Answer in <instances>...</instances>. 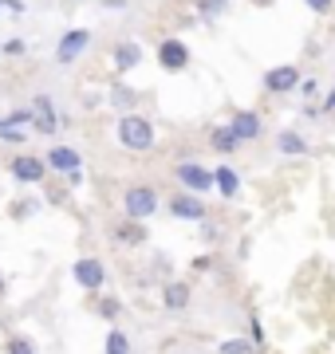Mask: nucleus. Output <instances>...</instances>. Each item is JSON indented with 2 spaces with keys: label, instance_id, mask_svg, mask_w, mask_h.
I'll return each instance as SVG.
<instances>
[{
  "label": "nucleus",
  "instance_id": "35",
  "mask_svg": "<svg viewBox=\"0 0 335 354\" xmlns=\"http://www.w3.org/2000/svg\"><path fill=\"white\" fill-rule=\"evenodd\" d=\"M209 264H213V256H197V260H194V268H197V272H206Z\"/></svg>",
  "mask_w": 335,
  "mask_h": 354
},
{
  "label": "nucleus",
  "instance_id": "15",
  "mask_svg": "<svg viewBox=\"0 0 335 354\" xmlns=\"http://www.w3.org/2000/svg\"><path fill=\"white\" fill-rule=\"evenodd\" d=\"M115 241H118V244H130V248H134V244L146 241V228H142L138 221H118V225H115Z\"/></svg>",
  "mask_w": 335,
  "mask_h": 354
},
{
  "label": "nucleus",
  "instance_id": "21",
  "mask_svg": "<svg viewBox=\"0 0 335 354\" xmlns=\"http://www.w3.org/2000/svg\"><path fill=\"white\" fill-rule=\"evenodd\" d=\"M32 127H36L39 134H55V130H60V114H32Z\"/></svg>",
  "mask_w": 335,
  "mask_h": 354
},
{
  "label": "nucleus",
  "instance_id": "32",
  "mask_svg": "<svg viewBox=\"0 0 335 354\" xmlns=\"http://www.w3.org/2000/svg\"><path fill=\"white\" fill-rule=\"evenodd\" d=\"M304 4H308L311 12H320V16H327V12H332V4H335V0H304Z\"/></svg>",
  "mask_w": 335,
  "mask_h": 354
},
{
  "label": "nucleus",
  "instance_id": "24",
  "mask_svg": "<svg viewBox=\"0 0 335 354\" xmlns=\"http://www.w3.org/2000/svg\"><path fill=\"white\" fill-rule=\"evenodd\" d=\"M253 351V342L248 339H229V342H221V354H248Z\"/></svg>",
  "mask_w": 335,
  "mask_h": 354
},
{
  "label": "nucleus",
  "instance_id": "17",
  "mask_svg": "<svg viewBox=\"0 0 335 354\" xmlns=\"http://www.w3.org/2000/svg\"><path fill=\"white\" fill-rule=\"evenodd\" d=\"M209 146H213L217 153H233L237 146H241V142L233 138V130H229V127H217L213 134H209Z\"/></svg>",
  "mask_w": 335,
  "mask_h": 354
},
{
  "label": "nucleus",
  "instance_id": "7",
  "mask_svg": "<svg viewBox=\"0 0 335 354\" xmlns=\"http://www.w3.org/2000/svg\"><path fill=\"white\" fill-rule=\"evenodd\" d=\"M103 260H95V256H83V260H75V283L79 288H87V291H99L103 288Z\"/></svg>",
  "mask_w": 335,
  "mask_h": 354
},
{
  "label": "nucleus",
  "instance_id": "3",
  "mask_svg": "<svg viewBox=\"0 0 335 354\" xmlns=\"http://www.w3.org/2000/svg\"><path fill=\"white\" fill-rule=\"evenodd\" d=\"M174 177H178L194 197L197 193H206V189H213V174H209L206 165H197V162H181L178 169H174Z\"/></svg>",
  "mask_w": 335,
  "mask_h": 354
},
{
  "label": "nucleus",
  "instance_id": "10",
  "mask_svg": "<svg viewBox=\"0 0 335 354\" xmlns=\"http://www.w3.org/2000/svg\"><path fill=\"white\" fill-rule=\"evenodd\" d=\"M91 44V32H83V28H71L64 39H60V48H55V59L60 64H71V59H79V51Z\"/></svg>",
  "mask_w": 335,
  "mask_h": 354
},
{
  "label": "nucleus",
  "instance_id": "27",
  "mask_svg": "<svg viewBox=\"0 0 335 354\" xmlns=\"http://www.w3.org/2000/svg\"><path fill=\"white\" fill-rule=\"evenodd\" d=\"M0 138L8 142V146H24V130H16V127H0Z\"/></svg>",
  "mask_w": 335,
  "mask_h": 354
},
{
  "label": "nucleus",
  "instance_id": "30",
  "mask_svg": "<svg viewBox=\"0 0 335 354\" xmlns=\"http://www.w3.org/2000/svg\"><path fill=\"white\" fill-rule=\"evenodd\" d=\"M300 95H304L308 102H316V95H320V83H316V79H300Z\"/></svg>",
  "mask_w": 335,
  "mask_h": 354
},
{
  "label": "nucleus",
  "instance_id": "5",
  "mask_svg": "<svg viewBox=\"0 0 335 354\" xmlns=\"http://www.w3.org/2000/svg\"><path fill=\"white\" fill-rule=\"evenodd\" d=\"M229 130H233V138L237 142H257L260 134H264V122H260L257 111H237L233 114V122H229Z\"/></svg>",
  "mask_w": 335,
  "mask_h": 354
},
{
  "label": "nucleus",
  "instance_id": "19",
  "mask_svg": "<svg viewBox=\"0 0 335 354\" xmlns=\"http://www.w3.org/2000/svg\"><path fill=\"white\" fill-rule=\"evenodd\" d=\"M0 127H16V130H24V127H32V106H20V111H12V114H4V118H0Z\"/></svg>",
  "mask_w": 335,
  "mask_h": 354
},
{
  "label": "nucleus",
  "instance_id": "20",
  "mask_svg": "<svg viewBox=\"0 0 335 354\" xmlns=\"http://www.w3.org/2000/svg\"><path fill=\"white\" fill-rule=\"evenodd\" d=\"M107 354H130V339L123 330L111 327V335H107Z\"/></svg>",
  "mask_w": 335,
  "mask_h": 354
},
{
  "label": "nucleus",
  "instance_id": "1",
  "mask_svg": "<svg viewBox=\"0 0 335 354\" xmlns=\"http://www.w3.org/2000/svg\"><path fill=\"white\" fill-rule=\"evenodd\" d=\"M118 142L134 153H146L154 146V127H150L142 114H123V118H118Z\"/></svg>",
  "mask_w": 335,
  "mask_h": 354
},
{
  "label": "nucleus",
  "instance_id": "22",
  "mask_svg": "<svg viewBox=\"0 0 335 354\" xmlns=\"http://www.w3.org/2000/svg\"><path fill=\"white\" fill-rule=\"evenodd\" d=\"M95 311H99L103 319H118V311H123V307H118V299L103 295V299H95Z\"/></svg>",
  "mask_w": 335,
  "mask_h": 354
},
{
  "label": "nucleus",
  "instance_id": "25",
  "mask_svg": "<svg viewBox=\"0 0 335 354\" xmlns=\"http://www.w3.org/2000/svg\"><path fill=\"white\" fill-rule=\"evenodd\" d=\"M197 12L201 16H221L225 12V0H197Z\"/></svg>",
  "mask_w": 335,
  "mask_h": 354
},
{
  "label": "nucleus",
  "instance_id": "29",
  "mask_svg": "<svg viewBox=\"0 0 335 354\" xmlns=\"http://www.w3.org/2000/svg\"><path fill=\"white\" fill-rule=\"evenodd\" d=\"M0 51H4V55H8V59H16V55H24V39H4V48H0Z\"/></svg>",
  "mask_w": 335,
  "mask_h": 354
},
{
  "label": "nucleus",
  "instance_id": "6",
  "mask_svg": "<svg viewBox=\"0 0 335 354\" xmlns=\"http://www.w3.org/2000/svg\"><path fill=\"white\" fill-rule=\"evenodd\" d=\"M300 87V67L296 64H284V67H272L269 75H264V91L272 95H288V91Z\"/></svg>",
  "mask_w": 335,
  "mask_h": 354
},
{
  "label": "nucleus",
  "instance_id": "34",
  "mask_svg": "<svg viewBox=\"0 0 335 354\" xmlns=\"http://www.w3.org/2000/svg\"><path fill=\"white\" fill-rule=\"evenodd\" d=\"M48 201L64 205V201H67V189H64V185H52V189H48Z\"/></svg>",
  "mask_w": 335,
  "mask_h": 354
},
{
  "label": "nucleus",
  "instance_id": "18",
  "mask_svg": "<svg viewBox=\"0 0 335 354\" xmlns=\"http://www.w3.org/2000/svg\"><path fill=\"white\" fill-rule=\"evenodd\" d=\"M111 102H115V106H123V111L130 114V106L138 102V95H134L130 87H123V83H115V87H111Z\"/></svg>",
  "mask_w": 335,
  "mask_h": 354
},
{
  "label": "nucleus",
  "instance_id": "11",
  "mask_svg": "<svg viewBox=\"0 0 335 354\" xmlns=\"http://www.w3.org/2000/svg\"><path fill=\"white\" fill-rule=\"evenodd\" d=\"M111 59H115V71H134L142 64V48L134 39H123L115 51H111Z\"/></svg>",
  "mask_w": 335,
  "mask_h": 354
},
{
  "label": "nucleus",
  "instance_id": "12",
  "mask_svg": "<svg viewBox=\"0 0 335 354\" xmlns=\"http://www.w3.org/2000/svg\"><path fill=\"white\" fill-rule=\"evenodd\" d=\"M213 185L221 189V197H237L241 193V174L233 165H221V169H213Z\"/></svg>",
  "mask_w": 335,
  "mask_h": 354
},
{
  "label": "nucleus",
  "instance_id": "23",
  "mask_svg": "<svg viewBox=\"0 0 335 354\" xmlns=\"http://www.w3.org/2000/svg\"><path fill=\"white\" fill-rule=\"evenodd\" d=\"M8 213H12V221H28V216L36 213V201H12V209H8Z\"/></svg>",
  "mask_w": 335,
  "mask_h": 354
},
{
  "label": "nucleus",
  "instance_id": "28",
  "mask_svg": "<svg viewBox=\"0 0 335 354\" xmlns=\"http://www.w3.org/2000/svg\"><path fill=\"white\" fill-rule=\"evenodd\" d=\"M248 342H264V327H260V319L257 315H248Z\"/></svg>",
  "mask_w": 335,
  "mask_h": 354
},
{
  "label": "nucleus",
  "instance_id": "16",
  "mask_svg": "<svg viewBox=\"0 0 335 354\" xmlns=\"http://www.w3.org/2000/svg\"><path fill=\"white\" fill-rule=\"evenodd\" d=\"M276 146H280V153H292V158H296V153H308V142L300 138L296 130H280Z\"/></svg>",
  "mask_w": 335,
  "mask_h": 354
},
{
  "label": "nucleus",
  "instance_id": "39",
  "mask_svg": "<svg viewBox=\"0 0 335 354\" xmlns=\"http://www.w3.org/2000/svg\"><path fill=\"white\" fill-rule=\"evenodd\" d=\"M225 4H229V0H225Z\"/></svg>",
  "mask_w": 335,
  "mask_h": 354
},
{
  "label": "nucleus",
  "instance_id": "36",
  "mask_svg": "<svg viewBox=\"0 0 335 354\" xmlns=\"http://www.w3.org/2000/svg\"><path fill=\"white\" fill-rule=\"evenodd\" d=\"M323 106H327V111H332V106H335V91H332V95H327V102H323Z\"/></svg>",
  "mask_w": 335,
  "mask_h": 354
},
{
  "label": "nucleus",
  "instance_id": "9",
  "mask_svg": "<svg viewBox=\"0 0 335 354\" xmlns=\"http://www.w3.org/2000/svg\"><path fill=\"white\" fill-rule=\"evenodd\" d=\"M170 213L178 216V221H206V205L194 193H174L170 197Z\"/></svg>",
  "mask_w": 335,
  "mask_h": 354
},
{
  "label": "nucleus",
  "instance_id": "2",
  "mask_svg": "<svg viewBox=\"0 0 335 354\" xmlns=\"http://www.w3.org/2000/svg\"><path fill=\"white\" fill-rule=\"evenodd\" d=\"M123 209H127V221H146V216L158 209V193L150 189V185H130L127 193H123Z\"/></svg>",
  "mask_w": 335,
  "mask_h": 354
},
{
  "label": "nucleus",
  "instance_id": "14",
  "mask_svg": "<svg viewBox=\"0 0 335 354\" xmlns=\"http://www.w3.org/2000/svg\"><path fill=\"white\" fill-rule=\"evenodd\" d=\"M162 299H166V307H170V311H181V307H190V283H181V279L166 283V291H162Z\"/></svg>",
  "mask_w": 335,
  "mask_h": 354
},
{
  "label": "nucleus",
  "instance_id": "31",
  "mask_svg": "<svg viewBox=\"0 0 335 354\" xmlns=\"http://www.w3.org/2000/svg\"><path fill=\"white\" fill-rule=\"evenodd\" d=\"M8 354H32V342H24V339H8V346H4Z\"/></svg>",
  "mask_w": 335,
  "mask_h": 354
},
{
  "label": "nucleus",
  "instance_id": "4",
  "mask_svg": "<svg viewBox=\"0 0 335 354\" xmlns=\"http://www.w3.org/2000/svg\"><path fill=\"white\" fill-rule=\"evenodd\" d=\"M158 64L166 67V71H185V67H190V48L174 36L162 39V44H158Z\"/></svg>",
  "mask_w": 335,
  "mask_h": 354
},
{
  "label": "nucleus",
  "instance_id": "8",
  "mask_svg": "<svg viewBox=\"0 0 335 354\" xmlns=\"http://www.w3.org/2000/svg\"><path fill=\"white\" fill-rule=\"evenodd\" d=\"M8 169H12L16 181H44V174H48V165L39 162V158H32V153H16L12 162H8Z\"/></svg>",
  "mask_w": 335,
  "mask_h": 354
},
{
  "label": "nucleus",
  "instance_id": "13",
  "mask_svg": "<svg viewBox=\"0 0 335 354\" xmlns=\"http://www.w3.org/2000/svg\"><path fill=\"white\" fill-rule=\"evenodd\" d=\"M48 165H52V169H60V174H71V169H83V165H79V153L71 150V146H55V150L48 153Z\"/></svg>",
  "mask_w": 335,
  "mask_h": 354
},
{
  "label": "nucleus",
  "instance_id": "38",
  "mask_svg": "<svg viewBox=\"0 0 335 354\" xmlns=\"http://www.w3.org/2000/svg\"><path fill=\"white\" fill-rule=\"evenodd\" d=\"M0 295H4V276H0Z\"/></svg>",
  "mask_w": 335,
  "mask_h": 354
},
{
  "label": "nucleus",
  "instance_id": "26",
  "mask_svg": "<svg viewBox=\"0 0 335 354\" xmlns=\"http://www.w3.org/2000/svg\"><path fill=\"white\" fill-rule=\"evenodd\" d=\"M32 114H55V102L48 99V95H36V99H32Z\"/></svg>",
  "mask_w": 335,
  "mask_h": 354
},
{
  "label": "nucleus",
  "instance_id": "33",
  "mask_svg": "<svg viewBox=\"0 0 335 354\" xmlns=\"http://www.w3.org/2000/svg\"><path fill=\"white\" fill-rule=\"evenodd\" d=\"M0 12H12V16H20V12H24V0H0Z\"/></svg>",
  "mask_w": 335,
  "mask_h": 354
},
{
  "label": "nucleus",
  "instance_id": "37",
  "mask_svg": "<svg viewBox=\"0 0 335 354\" xmlns=\"http://www.w3.org/2000/svg\"><path fill=\"white\" fill-rule=\"evenodd\" d=\"M253 4H260V8H264V4H272V0H253Z\"/></svg>",
  "mask_w": 335,
  "mask_h": 354
}]
</instances>
